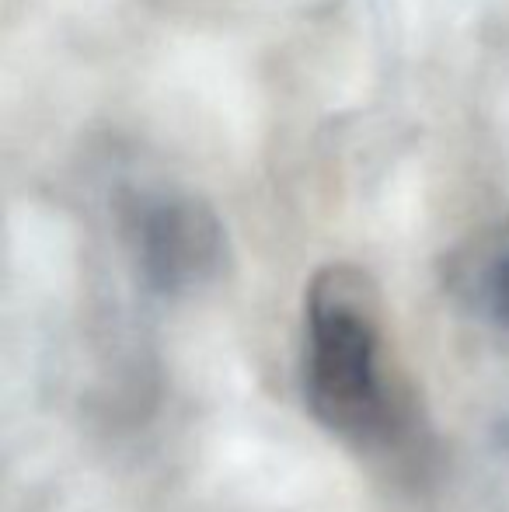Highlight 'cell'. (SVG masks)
<instances>
[{"instance_id":"3","label":"cell","mask_w":509,"mask_h":512,"mask_svg":"<svg viewBox=\"0 0 509 512\" xmlns=\"http://www.w3.org/2000/svg\"><path fill=\"white\" fill-rule=\"evenodd\" d=\"M454 279L464 304L485 324L509 335V230L478 244L475 255L457 265Z\"/></svg>"},{"instance_id":"2","label":"cell","mask_w":509,"mask_h":512,"mask_svg":"<svg viewBox=\"0 0 509 512\" xmlns=\"http://www.w3.org/2000/svg\"><path fill=\"white\" fill-rule=\"evenodd\" d=\"M136 276L161 297H185L224 269L227 237L203 199L175 189L129 192L119 206Z\"/></svg>"},{"instance_id":"1","label":"cell","mask_w":509,"mask_h":512,"mask_svg":"<svg viewBox=\"0 0 509 512\" xmlns=\"http://www.w3.org/2000/svg\"><path fill=\"white\" fill-rule=\"evenodd\" d=\"M304 398L356 453L391 460L419 446V415L387 345L377 286L353 265H328L307 286Z\"/></svg>"}]
</instances>
